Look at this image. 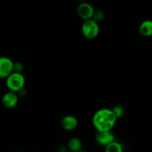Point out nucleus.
<instances>
[{
	"instance_id": "obj_1",
	"label": "nucleus",
	"mask_w": 152,
	"mask_h": 152,
	"mask_svg": "<svg viewBox=\"0 0 152 152\" xmlns=\"http://www.w3.org/2000/svg\"><path fill=\"white\" fill-rule=\"evenodd\" d=\"M117 120V117L112 109L101 108L94 114L92 123L96 131H111Z\"/></svg>"
},
{
	"instance_id": "obj_2",
	"label": "nucleus",
	"mask_w": 152,
	"mask_h": 152,
	"mask_svg": "<svg viewBox=\"0 0 152 152\" xmlns=\"http://www.w3.org/2000/svg\"><path fill=\"white\" fill-rule=\"evenodd\" d=\"M25 84V79L21 72L13 71L6 78V86L9 91L18 92L22 90Z\"/></svg>"
},
{
	"instance_id": "obj_3",
	"label": "nucleus",
	"mask_w": 152,
	"mask_h": 152,
	"mask_svg": "<svg viewBox=\"0 0 152 152\" xmlns=\"http://www.w3.org/2000/svg\"><path fill=\"white\" fill-rule=\"evenodd\" d=\"M82 34L88 39H94L99 34V25L97 22L93 19L84 20L81 26Z\"/></svg>"
},
{
	"instance_id": "obj_4",
	"label": "nucleus",
	"mask_w": 152,
	"mask_h": 152,
	"mask_svg": "<svg viewBox=\"0 0 152 152\" xmlns=\"http://www.w3.org/2000/svg\"><path fill=\"white\" fill-rule=\"evenodd\" d=\"M14 62L7 56H0V79H6L13 71Z\"/></svg>"
},
{
	"instance_id": "obj_5",
	"label": "nucleus",
	"mask_w": 152,
	"mask_h": 152,
	"mask_svg": "<svg viewBox=\"0 0 152 152\" xmlns=\"http://www.w3.org/2000/svg\"><path fill=\"white\" fill-rule=\"evenodd\" d=\"M94 8L90 3L87 2L86 1H82L78 5L77 9V14L83 20L92 19L94 13Z\"/></svg>"
},
{
	"instance_id": "obj_6",
	"label": "nucleus",
	"mask_w": 152,
	"mask_h": 152,
	"mask_svg": "<svg viewBox=\"0 0 152 152\" xmlns=\"http://www.w3.org/2000/svg\"><path fill=\"white\" fill-rule=\"evenodd\" d=\"M19 102V96L16 94V92L9 91L6 92L1 98V103L3 106L7 108H13L17 105Z\"/></svg>"
},
{
	"instance_id": "obj_7",
	"label": "nucleus",
	"mask_w": 152,
	"mask_h": 152,
	"mask_svg": "<svg viewBox=\"0 0 152 152\" xmlns=\"http://www.w3.org/2000/svg\"><path fill=\"white\" fill-rule=\"evenodd\" d=\"M114 140V135L111 131H97L96 134V141L99 145L106 146Z\"/></svg>"
},
{
	"instance_id": "obj_8",
	"label": "nucleus",
	"mask_w": 152,
	"mask_h": 152,
	"mask_svg": "<svg viewBox=\"0 0 152 152\" xmlns=\"http://www.w3.org/2000/svg\"><path fill=\"white\" fill-rule=\"evenodd\" d=\"M61 126L64 130L68 132L74 131L78 126V120L73 115L65 116L61 120Z\"/></svg>"
},
{
	"instance_id": "obj_9",
	"label": "nucleus",
	"mask_w": 152,
	"mask_h": 152,
	"mask_svg": "<svg viewBox=\"0 0 152 152\" xmlns=\"http://www.w3.org/2000/svg\"><path fill=\"white\" fill-rule=\"evenodd\" d=\"M139 31L142 36L145 37H149L152 36V21L144 20L141 22L139 27Z\"/></svg>"
},
{
	"instance_id": "obj_10",
	"label": "nucleus",
	"mask_w": 152,
	"mask_h": 152,
	"mask_svg": "<svg viewBox=\"0 0 152 152\" xmlns=\"http://www.w3.org/2000/svg\"><path fill=\"white\" fill-rule=\"evenodd\" d=\"M68 147L72 151H80L83 147V143L79 138L72 137L68 140Z\"/></svg>"
},
{
	"instance_id": "obj_11",
	"label": "nucleus",
	"mask_w": 152,
	"mask_h": 152,
	"mask_svg": "<svg viewBox=\"0 0 152 152\" xmlns=\"http://www.w3.org/2000/svg\"><path fill=\"white\" fill-rule=\"evenodd\" d=\"M105 151L107 152H122L123 148L119 142L112 141L105 146Z\"/></svg>"
},
{
	"instance_id": "obj_12",
	"label": "nucleus",
	"mask_w": 152,
	"mask_h": 152,
	"mask_svg": "<svg viewBox=\"0 0 152 152\" xmlns=\"http://www.w3.org/2000/svg\"><path fill=\"white\" fill-rule=\"evenodd\" d=\"M104 18H105V14H104L103 11L100 10H94V13L93 16H92V19L94 20H95L99 23V22H102Z\"/></svg>"
},
{
	"instance_id": "obj_13",
	"label": "nucleus",
	"mask_w": 152,
	"mask_h": 152,
	"mask_svg": "<svg viewBox=\"0 0 152 152\" xmlns=\"http://www.w3.org/2000/svg\"><path fill=\"white\" fill-rule=\"evenodd\" d=\"M112 111H114V114H115L116 117H117V119L121 117L123 115V114H124V110H123V107L119 106V105H117V106L114 107L112 109Z\"/></svg>"
},
{
	"instance_id": "obj_14",
	"label": "nucleus",
	"mask_w": 152,
	"mask_h": 152,
	"mask_svg": "<svg viewBox=\"0 0 152 152\" xmlns=\"http://www.w3.org/2000/svg\"><path fill=\"white\" fill-rule=\"evenodd\" d=\"M80 1H87V0H80Z\"/></svg>"
}]
</instances>
